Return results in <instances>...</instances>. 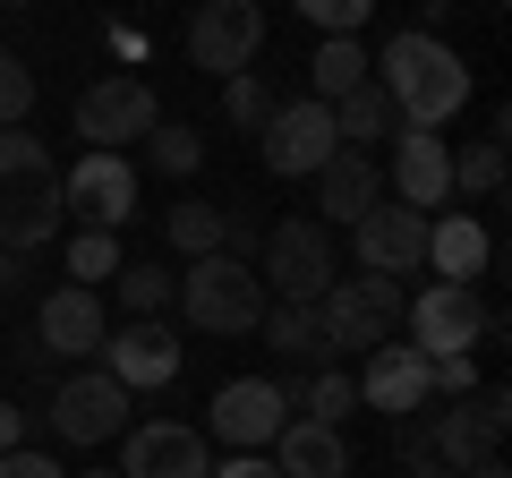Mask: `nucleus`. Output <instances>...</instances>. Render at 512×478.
Returning <instances> with one entry per match:
<instances>
[{
    "instance_id": "obj_31",
    "label": "nucleus",
    "mask_w": 512,
    "mask_h": 478,
    "mask_svg": "<svg viewBox=\"0 0 512 478\" xmlns=\"http://www.w3.org/2000/svg\"><path fill=\"white\" fill-rule=\"evenodd\" d=\"M111 282H120V308L128 316H163L171 308V265H120Z\"/></svg>"
},
{
    "instance_id": "obj_16",
    "label": "nucleus",
    "mask_w": 512,
    "mask_h": 478,
    "mask_svg": "<svg viewBox=\"0 0 512 478\" xmlns=\"http://www.w3.org/2000/svg\"><path fill=\"white\" fill-rule=\"evenodd\" d=\"M359 385L367 410H384V419H410V410H427L436 393H427V350L419 342H376L367 350V368L350 376Z\"/></svg>"
},
{
    "instance_id": "obj_7",
    "label": "nucleus",
    "mask_w": 512,
    "mask_h": 478,
    "mask_svg": "<svg viewBox=\"0 0 512 478\" xmlns=\"http://www.w3.org/2000/svg\"><path fill=\"white\" fill-rule=\"evenodd\" d=\"M504 427H512V402H504V385H478V393H461L453 410H436V427H427L419 444L444 461V470H470V461H495Z\"/></svg>"
},
{
    "instance_id": "obj_13",
    "label": "nucleus",
    "mask_w": 512,
    "mask_h": 478,
    "mask_svg": "<svg viewBox=\"0 0 512 478\" xmlns=\"http://www.w3.org/2000/svg\"><path fill=\"white\" fill-rule=\"evenodd\" d=\"M291 427V402H282L274 376H231L214 393V436L239 444V453H274V436Z\"/></svg>"
},
{
    "instance_id": "obj_4",
    "label": "nucleus",
    "mask_w": 512,
    "mask_h": 478,
    "mask_svg": "<svg viewBox=\"0 0 512 478\" xmlns=\"http://www.w3.org/2000/svg\"><path fill=\"white\" fill-rule=\"evenodd\" d=\"M333 231L316 214H291L265 231V248H256V282H265V299H291V308H316V299L333 291Z\"/></svg>"
},
{
    "instance_id": "obj_6",
    "label": "nucleus",
    "mask_w": 512,
    "mask_h": 478,
    "mask_svg": "<svg viewBox=\"0 0 512 478\" xmlns=\"http://www.w3.org/2000/svg\"><path fill=\"white\" fill-rule=\"evenodd\" d=\"M154 120H163V103H154L146 77H94V86L77 94V137H86V154H128V146H146Z\"/></svg>"
},
{
    "instance_id": "obj_25",
    "label": "nucleus",
    "mask_w": 512,
    "mask_h": 478,
    "mask_svg": "<svg viewBox=\"0 0 512 478\" xmlns=\"http://www.w3.org/2000/svg\"><path fill=\"white\" fill-rule=\"evenodd\" d=\"M256 333L282 350V359H325V333H316V308H291V299H274V308L256 316Z\"/></svg>"
},
{
    "instance_id": "obj_30",
    "label": "nucleus",
    "mask_w": 512,
    "mask_h": 478,
    "mask_svg": "<svg viewBox=\"0 0 512 478\" xmlns=\"http://www.w3.org/2000/svg\"><path fill=\"white\" fill-rule=\"evenodd\" d=\"M146 163L163 171V180H197V163H205V137H197V129H171V120H154V137H146Z\"/></svg>"
},
{
    "instance_id": "obj_24",
    "label": "nucleus",
    "mask_w": 512,
    "mask_h": 478,
    "mask_svg": "<svg viewBox=\"0 0 512 478\" xmlns=\"http://www.w3.org/2000/svg\"><path fill=\"white\" fill-rule=\"evenodd\" d=\"M308 86H316V103H342L350 86H367V52H359V35H316Z\"/></svg>"
},
{
    "instance_id": "obj_5",
    "label": "nucleus",
    "mask_w": 512,
    "mask_h": 478,
    "mask_svg": "<svg viewBox=\"0 0 512 478\" xmlns=\"http://www.w3.org/2000/svg\"><path fill=\"white\" fill-rule=\"evenodd\" d=\"M402 282L393 274H342L325 299H316V333H325V350H376L393 342V325H402Z\"/></svg>"
},
{
    "instance_id": "obj_11",
    "label": "nucleus",
    "mask_w": 512,
    "mask_h": 478,
    "mask_svg": "<svg viewBox=\"0 0 512 478\" xmlns=\"http://www.w3.org/2000/svg\"><path fill=\"white\" fill-rule=\"evenodd\" d=\"M103 376L120 393H163L180 376V333L163 316H128L120 333H103Z\"/></svg>"
},
{
    "instance_id": "obj_20",
    "label": "nucleus",
    "mask_w": 512,
    "mask_h": 478,
    "mask_svg": "<svg viewBox=\"0 0 512 478\" xmlns=\"http://www.w3.org/2000/svg\"><path fill=\"white\" fill-rule=\"evenodd\" d=\"M35 333L52 342V359H86V350H103L111 316H103V299H94V291H77V282H69V291H52L35 308Z\"/></svg>"
},
{
    "instance_id": "obj_33",
    "label": "nucleus",
    "mask_w": 512,
    "mask_h": 478,
    "mask_svg": "<svg viewBox=\"0 0 512 478\" xmlns=\"http://www.w3.org/2000/svg\"><path fill=\"white\" fill-rule=\"evenodd\" d=\"M26 111H35V77L18 52H0V129H26Z\"/></svg>"
},
{
    "instance_id": "obj_15",
    "label": "nucleus",
    "mask_w": 512,
    "mask_h": 478,
    "mask_svg": "<svg viewBox=\"0 0 512 478\" xmlns=\"http://www.w3.org/2000/svg\"><path fill=\"white\" fill-rule=\"evenodd\" d=\"M205 436L180 419H137L120 436V478H205Z\"/></svg>"
},
{
    "instance_id": "obj_34",
    "label": "nucleus",
    "mask_w": 512,
    "mask_h": 478,
    "mask_svg": "<svg viewBox=\"0 0 512 478\" xmlns=\"http://www.w3.org/2000/svg\"><path fill=\"white\" fill-rule=\"evenodd\" d=\"M291 9H299V18L316 26V35H359L376 0H291Z\"/></svg>"
},
{
    "instance_id": "obj_21",
    "label": "nucleus",
    "mask_w": 512,
    "mask_h": 478,
    "mask_svg": "<svg viewBox=\"0 0 512 478\" xmlns=\"http://www.w3.org/2000/svg\"><path fill=\"white\" fill-rule=\"evenodd\" d=\"M495 257V239L478 214H427V265H436V282H478Z\"/></svg>"
},
{
    "instance_id": "obj_14",
    "label": "nucleus",
    "mask_w": 512,
    "mask_h": 478,
    "mask_svg": "<svg viewBox=\"0 0 512 478\" xmlns=\"http://www.w3.org/2000/svg\"><path fill=\"white\" fill-rule=\"evenodd\" d=\"M350 239H359V274H419L427 265V214L419 205H367L359 222H350Z\"/></svg>"
},
{
    "instance_id": "obj_23",
    "label": "nucleus",
    "mask_w": 512,
    "mask_h": 478,
    "mask_svg": "<svg viewBox=\"0 0 512 478\" xmlns=\"http://www.w3.org/2000/svg\"><path fill=\"white\" fill-rule=\"evenodd\" d=\"M333 111V137H342V146H376V137H393V103H384V86H376V77H367V86H350L342 94V103H325Z\"/></svg>"
},
{
    "instance_id": "obj_17",
    "label": "nucleus",
    "mask_w": 512,
    "mask_h": 478,
    "mask_svg": "<svg viewBox=\"0 0 512 478\" xmlns=\"http://www.w3.org/2000/svg\"><path fill=\"white\" fill-rule=\"evenodd\" d=\"M120 427H128V393L111 385L103 368L69 376V385L52 393V436H60V444H111Z\"/></svg>"
},
{
    "instance_id": "obj_18",
    "label": "nucleus",
    "mask_w": 512,
    "mask_h": 478,
    "mask_svg": "<svg viewBox=\"0 0 512 478\" xmlns=\"http://www.w3.org/2000/svg\"><path fill=\"white\" fill-rule=\"evenodd\" d=\"M316 205H325V231L333 222H359L367 205H384V171H376V154H359V146H333L325 163H316Z\"/></svg>"
},
{
    "instance_id": "obj_38",
    "label": "nucleus",
    "mask_w": 512,
    "mask_h": 478,
    "mask_svg": "<svg viewBox=\"0 0 512 478\" xmlns=\"http://www.w3.org/2000/svg\"><path fill=\"white\" fill-rule=\"evenodd\" d=\"M402 453H410V478H453V470H444V461H436V453H427V444H419V436H402Z\"/></svg>"
},
{
    "instance_id": "obj_27",
    "label": "nucleus",
    "mask_w": 512,
    "mask_h": 478,
    "mask_svg": "<svg viewBox=\"0 0 512 478\" xmlns=\"http://www.w3.org/2000/svg\"><path fill=\"white\" fill-rule=\"evenodd\" d=\"M163 231H171V248H180V257H214V248H222V205L180 197V205L163 214Z\"/></svg>"
},
{
    "instance_id": "obj_28",
    "label": "nucleus",
    "mask_w": 512,
    "mask_h": 478,
    "mask_svg": "<svg viewBox=\"0 0 512 478\" xmlns=\"http://www.w3.org/2000/svg\"><path fill=\"white\" fill-rule=\"evenodd\" d=\"M60 265L77 274V291H94V282L120 274V231H77L69 248H60Z\"/></svg>"
},
{
    "instance_id": "obj_43",
    "label": "nucleus",
    "mask_w": 512,
    "mask_h": 478,
    "mask_svg": "<svg viewBox=\"0 0 512 478\" xmlns=\"http://www.w3.org/2000/svg\"><path fill=\"white\" fill-rule=\"evenodd\" d=\"M0 9H35V0H0Z\"/></svg>"
},
{
    "instance_id": "obj_32",
    "label": "nucleus",
    "mask_w": 512,
    "mask_h": 478,
    "mask_svg": "<svg viewBox=\"0 0 512 478\" xmlns=\"http://www.w3.org/2000/svg\"><path fill=\"white\" fill-rule=\"evenodd\" d=\"M222 120H239V129H265V120H274V86H265L256 69L222 77Z\"/></svg>"
},
{
    "instance_id": "obj_3",
    "label": "nucleus",
    "mask_w": 512,
    "mask_h": 478,
    "mask_svg": "<svg viewBox=\"0 0 512 478\" xmlns=\"http://www.w3.org/2000/svg\"><path fill=\"white\" fill-rule=\"evenodd\" d=\"M171 299L188 308L197 333H222V342H231V333H256V316L274 308L265 282H256V265L222 257V248H214V257H188V274H171Z\"/></svg>"
},
{
    "instance_id": "obj_26",
    "label": "nucleus",
    "mask_w": 512,
    "mask_h": 478,
    "mask_svg": "<svg viewBox=\"0 0 512 478\" xmlns=\"http://www.w3.org/2000/svg\"><path fill=\"white\" fill-rule=\"evenodd\" d=\"M282 402H291L299 419H325V427H342L350 410H359V385H350L342 368H325L316 385H282Z\"/></svg>"
},
{
    "instance_id": "obj_40",
    "label": "nucleus",
    "mask_w": 512,
    "mask_h": 478,
    "mask_svg": "<svg viewBox=\"0 0 512 478\" xmlns=\"http://www.w3.org/2000/svg\"><path fill=\"white\" fill-rule=\"evenodd\" d=\"M18 282H26V257H18V248H0V299H18Z\"/></svg>"
},
{
    "instance_id": "obj_2",
    "label": "nucleus",
    "mask_w": 512,
    "mask_h": 478,
    "mask_svg": "<svg viewBox=\"0 0 512 478\" xmlns=\"http://www.w3.org/2000/svg\"><path fill=\"white\" fill-rule=\"evenodd\" d=\"M60 163L43 137L26 129H0V248H43V239H60Z\"/></svg>"
},
{
    "instance_id": "obj_19",
    "label": "nucleus",
    "mask_w": 512,
    "mask_h": 478,
    "mask_svg": "<svg viewBox=\"0 0 512 478\" xmlns=\"http://www.w3.org/2000/svg\"><path fill=\"white\" fill-rule=\"evenodd\" d=\"M453 197V146H444L436 129H402V146H393V205H444Z\"/></svg>"
},
{
    "instance_id": "obj_44",
    "label": "nucleus",
    "mask_w": 512,
    "mask_h": 478,
    "mask_svg": "<svg viewBox=\"0 0 512 478\" xmlns=\"http://www.w3.org/2000/svg\"><path fill=\"white\" fill-rule=\"evenodd\" d=\"M427 9H453V0H427Z\"/></svg>"
},
{
    "instance_id": "obj_22",
    "label": "nucleus",
    "mask_w": 512,
    "mask_h": 478,
    "mask_svg": "<svg viewBox=\"0 0 512 478\" xmlns=\"http://www.w3.org/2000/svg\"><path fill=\"white\" fill-rule=\"evenodd\" d=\"M274 470L282 478H350V444H342V427H325V419H291L274 436Z\"/></svg>"
},
{
    "instance_id": "obj_41",
    "label": "nucleus",
    "mask_w": 512,
    "mask_h": 478,
    "mask_svg": "<svg viewBox=\"0 0 512 478\" xmlns=\"http://www.w3.org/2000/svg\"><path fill=\"white\" fill-rule=\"evenodd\" d=\"M453 478H512L504 461H470V470H453Z\"/></svg>"
},
{
    "instance_id": "obj_35",
    "label": "nucleus",
    "mask_w": 512,
    "mask_h": 478,
    "mask_svg": "<svg viewBox=\"0 0 512 478\" xmlns=\"http://www.w3.org/2000/svg\"><path fill=\"white\" fill-rule=\"evenodd\" d=\"M0 478H69L52 453H35V444H18V453H0Z\"/></svg>"
},
{
    "instance_id": "obj_36",
    "label": "nucleus",
    "mask_w": 512,
    "mask_h": 478,
    "mask_svg": "<svg viewBox=\"0 0 512 478\" xmlns=\"http://www.w3.org/2000/svg\"><path fill=\"white\" fill-rule=\"evenodd\" d=\"M256 248H265V239H256V222H248V214H222V257L256 265Z\"/></svg>"
},
{
    "instance_id": "obj_39",
    "label": "nucleus",
    "mask_w": 512,
    "mask_h": 478,
    "mask_svg": "<svg viewBox=\"0 0 512 478\" xmlns=\"http://www.w3.org/2000/svg\"><path fill=\"white\" fill-rule=\"evenodd\" d=\"M18 444H26V410L0 402V453H18Z\"/></svg>"
},
{
    "instance_id": "obj_37",
    "label": "nucleus",
    "mask_w": 512,
    "mask_h": 478,
    "mask_svg": "<svg viewBox=\"0 0 512 478\" xmlns=\"http://www.w3.org/2000/svg\"><path fill=\"white\" fill-rule=\"evenodd\" d=\"M205 478H282V470H274V453H231L222 470H205Z\"/></svg>"
},
{
    "instance_id": "obj_29",
    "label": "nucleus",
    "mask_w": 512,
    "mask_h": 478,
    "mask_svg": "<svg viewBox=\"0 0 512 478\" xmlns=\"http://www.w3.org/2000/svg\"><path fill=\"white\" fill-rule=\"evenodd\" d=\"M504 188V137H478L453 154V197H495Z\"/></svg>"
},
{
    "instance_id": "obj_12",
    "label": "nucleus",
    "mask_w": 512,
    "mask_h": 478,
    "mask_svg": "<svg viewBox=\"0 0 512 478\" xmlns=\"http://www.w3.org/2000/svg\"><path fill=\"white\" fill-rule=\"evenodd\" d=\"M60 205L86 214V231H120L137 214V171H128V154H77L60 171Z\"/></svg>"
},
{
    "instance_id": "obj_1",
    "label": "nucleus",
    "mask_w": 512,
    "mask_h": 478,
    "mask_svg": "<svg viewBox=\"0 0 512 478\" xmlns=\"http://www.w3.org/2000/svg\"><path fill=\"white\" fill-rule=\"evenodd\" d=\"M367 77L384 86V103L402 111V129H444V120H461V103H470V69H461V52L436 43L427 26L393 35L384 60H367Z\"/></svg>"
},
{
    "instance_id": "obj_42",
    "label": "nucleus",
    "mask_w": 512,
    "mask_h": 478,
    "mask_svg": "<svg viewBox=\"0 0 512 478\" xmlns=\"http://www.w3.org/2000/svg\"><path fill=\"white\" fill-rule=\"evenodd\" d=\"M77 478H120V470H77Z\"/></svg>"
},
{
    "instance_id": "obj_9",
    "label": "nucleus",
    "mask_w": 512,
    "mask_h": 478,
    "mask_svg": "<svg viewBox=\"0 0 512 478\" xmlns=\"http://www.w3.org/2000/svg\"><path fill=\"white\" fill-rule=\"evenodd\" d=\"M256 52H265V9H256V0H205L197 18H188V60H197L205 77L256 69Z\"/></svg>"
},
{
    "instance_id": "obj_10",
    "label": "nucleus",
    "mask_w": 512,
    "mask_h": 478,
    "mask_svg": "<svg viewBox=\"0 0 512 478\" xmlns=\"http://www.w3.org/2000/svg\"><path fill=\"white\" fill-rule=\"evenodd\" d=\"M402 325H410V342H419L427 359H453V350H470L495 316L478 308L470 282H427L419 299H402Z\"/></svg>"
},
{
    "instance_id": "obj_8",
    "label": "nucleus",
    "mask_w": 512,
    "mask_h": 478,
    "mask_svg": "<svg viewBox=\"0 0 512 478\" xmlns=\"http://www.w3.org/2000/svg\"><path fill=\"white\" fill-rule=\"evenodd\" d=\"M342 146L333 137V111L316 103V94H299V103H274V120L256 129V154H265V171L274 180H316V163Z\"/></svg>"
}]
</instances>
